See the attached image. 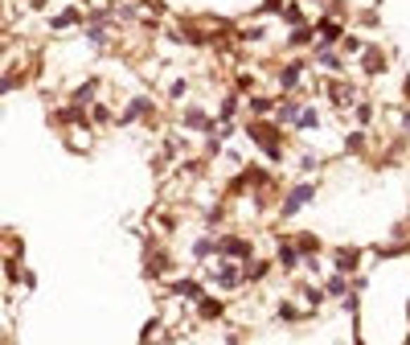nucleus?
<instances>
[{"label": "nucleus", "mask_w": 410, "mask_h": 345, "mask_svg": "<svg viewBox=\"0 0 410 345\" xmlns=\"http://www.w3.org/2000/svg\"><path fill=\"white\" fill-rule=\"evenodd\" d=\"M288 42H291V46H312V42H316V25H300V29H291Z\"/></svg>", "instance_id": "nucleus-16"}, {"label": "nucleus", "mask_w": 410, "mask_h": 345, "mask_svg": "<svg viewBox=\"0 0 410 345\" xmlns=\"http://www.w3.org/2000/svg\"><path fill=\"white\" fill-rule=\"evenodd\" d=\"M365 148H369L365 132H361V127H353V132L345 136V152H349V156H357V152H365Z\"/></svg>", "instance_id": "nucleus-15"}, {"label": "nucleus", "mask_w": 410, "mask_h": 345, "mask_svg": "<svg viewBox=\"0 0 410 345\" xmlns=\"http://www.w3.org/2000/svg\"><path fill=\"white\" fill-rule=\"evenodd\" d=\"M246 136H250V144L263 148V156L271 165H283L288 161V148H283V127L275 120H246Z\"/></svg>", "instance_id": "nucleus-1"}, {"label": "nucleus", "mask_w": 410, "mask_h": 345, "mask_svg": "<svg viewBox=\"0 0 410 345\" xmlns=\"http://www.w3.org/2000/svg\"><path fill=\"white\" fill-rule=\"evenodd\" d=\"M181 127H185V132H193V136H205V140H210V136H217V127H222V123H217V115H210L205 107L185 103V111H181Z\"/></svg>", "instance_id": "nucleus-4"}, {"label": "nucleus", "mask_w": 410, "mask_h": 345, "mask_svg": "<svg viewBox=\"0 0 410 345\" xmlns=\"http://www.w3.org/2000/svg\"><path fill=\"white\" fill-rule=\"evenodd\" d=\"M300 172H316V169H324V161H320V152H300Z\"/></svg>", "instance_id": "nucleus-18"}, {"label": "nucleus", "mask_w": 410, "mask_h": 345, "mask_svg": "<svg viewBox=\"0 0 410 345\" xmlns=\"http://www.w3.org/2000/svg\"><path fill=\"white\" fill-rule=\"evenodd\" d=\"M316 127H320V107H316V103H304V111H300V120H295V132L308 136Z\"/></svg>", "instance_id": "nucleus-13"}, {"label": "nucleus", "mask_w": 410, "mask_h": 345, "mask_svg": "<svg viewBox=\"0 0 410 345\" xmlns=\"http://www.w3.org/2000/svg\"><path fill=\"white\" fill-rule=\"evenodd\" d=\"M279 268V263H275V259H263V255H255V259H250V263H246V288H250V284H263L267 275H271V271Z\"/></svg>", "instance_id": "nucleus-11"}, {"label": "nucleus", "mask_w": 410, "mask_h": 345, "mask_svg": "<svg viewBox=\"0 0 410 345\" xmlns=\"http://www.w3.org/2000/svg\"><path fill=\"white\" fill-rule=\"evenodd\" d=\"M217 259H234V263H250L255 259V239L246 234H217Z\"/></svg>", "instance_id": "nucleus-5"}, {"label": "nucleus", "mask_w": 410, "mask_h": 345, "mask_svg": "<svg viewBox=\"0 0 410 345\" xmlns=\"http://www.w3.org/2000/svg\"><path fill=\"white\" fill-rule=\"evenodd\" d=\"M189 259L193 263H210V259H217V234H197L193 243H189Z\"/></svg>", "instance_id": "nucleus-8"}, {"label": "nucleus", "mask_w": 410, "mask_h": 345, "mask_svg": "<svg viewBox=\"0 0 410 345\" xmlns=\"http://www.w3.org/2000/svg\"><path fill=\"white\" fill-rule=\"evenodd\" d=\"M120 123L123 127H132V123H152V127H156V103L148 95H132L127 107L120 111Z\"/></svg>", "instance_id": "nucleus-6"}, {"label": "nucleus", "mask_w": 410, "mask_h": 345, "mask_svg": "<svg viewBox=\"0 0 410 345\" xmlns=\"http://www.w3.org/2000/svg\"><path fill=\"white\" fill-rule=\"evenodd\" d=\"M210 284H214L222 296H230V292H238V288H246V271H242V263H234V259H214Z\"/></svg>", "instance_id": "nucleus-2"}, {"label": "nucleus", "mask_w": 410, "mask_h": 345, "mask_svg": "<svg viewBox=\"0 0 410 345\" xmlns=\"http://www.w3.org/2000/svg\"><path fill=\"white\" fill-rule=\"evenodd\" d=\"M316 37H320V46H337V42H345V29H340L337 17H320L316 21Z\"/></svg>", "instance_id": "nucleus-10"}, {"label": "nucleus", "mask_w": 410, "mask_h": 345, "mask_svg": "<svg viewBox=\"0 0 410 345\" xmlns=\"http://www.w3.org/2000/svg\"><path fill=\"white\" fill-rule=\"evenodd\" d=\"M78 21H82V13H78V8H62V13L49 21V29H53V33H66V29H74Z\"/></svg>", "instance_id": "nucleus-14"}, {"label": "nucleus", "mask_w": 410, "mask_h": 345, "mask_svg": "<svg viewBox=\"0 0 410 345\" xmlns=\"http://www.w3.org/2000/svg\"><path fill=\"white\" fill-rule=\"evenodd\" d=\"M316 201V181H295L291 189H283V201H279V218L288 222L291 214H300L304 206Z\"/></svg>", "instance_id": "nucleus-3"}, {"label": "nucleus", "mask_w": 410, "mask_h": 345, "mask_svg": "<svg viewBox=\"0 0 410 345\" xmlns=\"http://www.w3.org/2000/svg\"><path fill=\"white\" fill-rule=\"evenodd\" d=\"M304 62H288L283 70H279V95H295L300 91V82H304Z\"/></svg>", "instance_id": "nucleus-9"}, {"label": "nucleus", "mask_w": 410, "mask_h": 345, "mask_svg": "<svg viewBox=\"0 0 410 345\" xmlns=\"http://www.w3.org/2000/svg\"><path fill=\"white\" fill-rule=\"evenodd\" d=\"M193 317H197V320H210V325H214V320L226 317V300H217V296H205V300H201V304L193 308Z\"/></svg>", "instance_id": "nucleus-12"}, {"label": "nucleus", "mask_w": 410, "mask_h": 345, "mask_svg": "<svg viewBox=\"0 0 410 345\" xmlns=\"http://www.w3.org/2000/svg\"><path fill=\"white\" fill-rule=\"evenodd\" d=\"M29 8H46V0H29Z\"/></svg>", "instance_id": "nucleus-19"}, {"label": "nucleus", "mask_w": 410, "mask_h": 345, "mask_svg": "<svg viewBox=\"0 0 410 345\" xmlns=\"http://www.w3.org/2000/svg\"><path fill=\"white\" fill-rule=\"evenodd\" d=\"M361 70H365V74H382V70H386V58H382L378 49H365V58H361Z\"/></svg>", "instance_id": "nucleus-17"}, {"label": "nucleus", "mask_w": 410, "mask_h": 345, "mask_svg": "<svg viewBox=\"0 0 410 345\" xmlns=\"http://www.w3.org/2000/svg\"><path fill=\"white\" fill-rule=\"evenodd\" d=\"M361 263H365L361 246H337V251H333V271L349 275V280H357V275H361Z\"/></svg>", "instance_id": "nucleus-7"}]
</instances>
